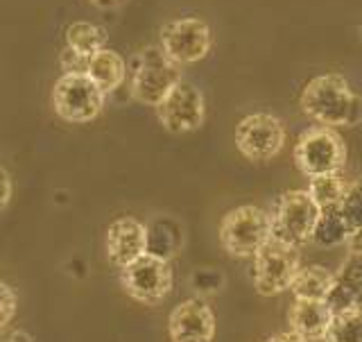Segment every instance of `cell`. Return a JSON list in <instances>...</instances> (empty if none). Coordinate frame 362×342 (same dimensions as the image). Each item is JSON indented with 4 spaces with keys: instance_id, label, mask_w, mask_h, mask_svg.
Masks as SVG:
<instances>
[{
    "instance_id": "obj_1",
    "label": "cell",
    "mask_w": 362,
    "mask_h": 342,
    "mask_svg": "<svg viewBox=\"0 0 362 342\" xmlns=\"http://www.w3.org/2000/svg\"><path fill=\"white\" fill-rule=\"evenodd\" d=\"M299 107L322 127H356L362 122V96L337 73L313 77L301 91Z\"/></svg>"
},
{
    "instance_id": "obj_2",
    "label": "cell",
    "mask_w": 362,
    "mask_h": 342,
    "mask_svg": "<svg viewBox=\"0 0 362 342\" xmlns=\"http://www.w3.org/2000/svg\"><path fill=\"white\" fill-rule=\"evenodd\" d=\"M181 79V66L170 59L161 45H145L134 59L132 96L141 105L156 107Z\"/></svg>"
},
{
    "instance_id": "obj_3",
    "label": "cell",
    "mask_w": 362,
    "mask_h": 342,
    "mask_svg": "<svg viewBox=\"0 0 362 342\" xmlns=\"http://www.w3.org/2000/svg\"><path fill=\"white\" fill-rule=\"evenodd\" d=\"M272 238V218L260 207L243 204L224 215L220 222V243L226 254L252 258Z\"/></svg>"
},
{
    "instance_id": "obj_4",
    "label": "cell",
    "mask_w": 362,
    "mask_h": 342,
    "mask_svg": "<svg viewBox=\"0 0 362 342\" xmlns=\"http://www.w3.org/2000/svg\"><path fill=\"white\" fill-rule=\"evenodd\" d=\"M320 207L310 198L308 190H286L279 195L274 204V213L272 218V238L292 245V247H303L305 243L313 241L315 224L320 220Z\"/></svg>"
},
{
    "instance_id": "obj_5",
    "label": "cell",
    "mask_w": 362,
    "mask_h": 342,
    "mask_svg": "<svg viewBox=\"0 0 362 342\" xmlns=\"http://www.w3.org/2000/svg\"><path fill=\"white\" fill-rule=\"evenodd\" d=\"M252 258V283L263 297H276V295L290 290L294 277L301 270L299 249L281 243L276 238H269Z\"/></svg>"
},
{
    "instance_id": "obj_6",
    "label": "cell",
    "mask_w": 362,
    "mask_h": 342,
    "mask_svg": "<svg viewBox=\"0 0 362 342\" xmlns=\"http://www.w3.org/2000/svg\"><path fill=\"white\" fill-rule=\"evenodd\" d=\"M294 164L305 177L339 173L346 164V143L333 127L305 130L294 145Z\"/></svg>"
},
{
    "instance_id": "obj_7",
    "label": "cell",
    "mask_w": 362,
    "mask_h": 342,
    "mask_svg": "<svg viewBox=\"0 0 362 342\" xmlns=\"http://www.w3.org/2000/svg\"><path fill=\"white\" fill-rule=\"evenodd\" d=\"M107 93L86 73H64L52 89L54 113L66 122H90L100 116Z\"/></svg>"
},
{
    "instance_id": "obj_8",
    "label": "cell",
    "mask_w": 362,
    "mask_h": 342,
    "mask_svg": "<svg viewBox=\"0 0 362 342\" xmlns=\"http://www.w3.org/2000/svg\"><path fill=\"white\" fill-rule=\"evenodd\" d=\"M233 141L245 159L254 164H265L281 154L286 145V127L274 113L254 111L238 120Z\"/></svg>"
},
{
    "instance_id": "obj_9",
    "label": "cell",
    "mask_w": 362,
    "mask_h": 342,
    "mask_svg": "<svg viewBox=\"0 0 362 342\" xmlns=\"http://www.w3.org/2000/svg\"><path fill=\"white\" fill-rule=\"evenodd\" d=\"M120 283L134 302L143 306H158L173 292V268L163 258L143 254L120 270Z\"/></svg>"
},
{
    "instance_id": "obj_10",
    "label": "cell",
    "mask_w": 362,
    "mask_h": 342,
    "mask_svg": "<svg viewBox=\"0 0 362 342\" xmlns=\"http://www.w3.org/2000/svg\"><path fill=\"white\" fill-rule=\"evenodd\" d=\"M161 48L179 66L195 64L211 52L213 32L202 18H175L161 28Z\"/></svg>"
},
{
    "instance_id": "obj_11",
    "label": "cell",
    "mask_w": 362,
    "mask_h": 342,
    "mask_svg": "<svg viewBox=\"0 0 362 342\" xmlns=\"http://www.w3.org/2000/svg\"><path fill=\"white\" fill-rule=\"evenodd\" d=\"M154 109L158 122L170 134L195 132L206 120V102H204L202 91L186 79H181Z\"/></svg>"
},
{
    "instance_id": "obj_12",
    "label": "cell",
    "mask_w": 362,
    "mask_h": 342,
    "mask_svg": "<svg viewBox=\"0 0 362 342\" xmlns=\"http://www.w3.org/2000/svg\"><path fill=\"white\" fill-rule=\"evenodd\" d=\"M168 336L173 342H213L215 313L211 306L192 297L175 306L168 317Z\"/></svg>"
},
{
    "instance_id": "obj_13",
    "label": "cell",
    "mask_w": 362,
    "mask_h": 342,
    "mask_svg": "<svg viewBox=\"0 0 362 342\" xmlns=\"http://www.w3.org/2000/svg\"><path fill=\"white\" fill-rule=\"evenodd\" d=\"M107 258L113 268H127L136 258L147 254V224L122 215L113 220L107 229Z\"/></svg>"
},
{
    "instance_id": "obj_14",
    "label": "cell",
    "mask_w": 362,
    "mask_h": 342,
    "mask_svg": "<svg viewBox=\"0 0 362 342\" xmlns=\"http://www.w3.org/2000/svg\"><path fill=\"white\" fill-rule=\"evenodd\" d=\"M331 313H339L354 306H362V256L349 254L342 268L337 270L333 288L328 290L326 300Z\"/></svg>"
},
{
    "instance_id": "obj_15",
    "label": "cell",
    "mask_w": 362,
    "mask_h": 342,
    "mask_svg": "<svg viewBox=\"0 0 362 342\" xmlns=\"http://www.w3.org/2000/svg\"><path fill=\"white\" fill-rule=\"evenodd\" d=\"M331 309L324 300H299L294 297V302L288 309V324L290 331L299 334L308 340H322L326 334V326L331 322Z\"/></svg>"
},
{
    "instance_id": "obj_16",
    "label": "cell",
    "mask_w": 362,
    "mask_h": 342,
    "mask_svg": "<svg viewBox=\"0 0 362 342\" xmlns=\"http://www.w3.org/2000/svg\"><path fill=\"white\" fill-rule=\"evenodd\" d=\"M86 75L93 79L105 93H111V91H116L122 84L124 75H127V64H124V59L116 50L102 48L88 59Z\"/></svg>"
},
{
    "instance_id": "obj_17",
    "label": "cell",
    "mask_w": 362,
    "mask_h": 342,
    "mask_svg": "<svg viewBox=\"0 0 362 342\" xmlns=\"http://www.w3.org/2000/svg\"><path fill=\"white\" fill-rule=\"evenodd\" d=\"M184 245V229L173 218H156L147 224V254L170 261Z\"/></svg>"
},
{
    "instance_id": "obj_18",
    "label": "cell",
    "mask_w": 362,
    "mask_h": 342,
    "mask_svg": "<svg viewBox=\"0 0 362 342\" xmlns=\"http://www.w3.org/2000/svg\"><path fill=\"white\" fill-rule=\"evenodd\" d=\"M335 283V272L324 266H301L290 290L299 300H326L328 290Z\"/></svg>"
},
{
    "instance_id": "obj_19",
    "label": "cell",
    "mask_w": 362,
    "mask_h": 342,
    "mask_svg": "<svg viewBox=\"0 0 362 342\" xmlns=\"http://www.w3.org/2000/svg\"><path fill=\"white\" fill-rule=\"evenodd\" d=\"M351 236V227L344 220L339 207H326L320 211V220L315 224L313 232V243L320 247H337V245H346Z\"/></svg>"
},
{
    "instance_id": "obj_20",
    "label": "cell",
    "mask_w": 362,
    "mask_h": 342,
    "mask_svg": "<svg viewBox=\"0 0 362 342\" xmlns=\"http://www.w3.org/2000/svg\"><path fill=\"white\" fill-rule=\"evenodd\" d=\"M105 45H107V32L100 25H95V23L77 21L71 23L66 30V48L79 57H84V59H90Z\"/></svg>"
},
{
    "instance_id": "obj_21",
    "label": "cell",
    "mask_w": 362,
    "mask_h": 342,
    "mask_svg": "<svg viewBox=\"0 0 362 342\" xmlns=\"http://www.w3.org/2000/svg\"><path fill=\"white\" fill-rule=\"evenodd\" d=\"M324 342H362V306L333 313L326 326Z\"/></svg>"
},
{
    "instance_id": "obj_22",
    "label": "cell",
    "mask_w": 362,
    "mask_h": 342,
    "mask_svg": "<svg viewBox=\"0 0 362 342\" xmlns=\"http://www.w3.org/2000/svg\"><path fill=\"white\" fill-rule=\"evenodd\" d=\"M344 190H346V181L342 179V175H339V173L310 177L308 193H310V198L317 202V207H320V209L337 207V204L342 202Z\"/></svg>"
},
{
    "instance_id": "obj_23",
    "label": "cell",
    "mask_w": 362,
    "mask_h": 342,
    "mask_svg": "<svg viewBox=\"0 0 362 342\" xmlns=\"http://www.w3.org/2000/svg\"><path fill=\"white\" fill-rule=\"evenodd\" d=\"M337 207H339V211H342L344 220L349 222L351 232L362 229V175H358L346 186L342 202H339Z\"/></svg>"
},
{
    "instance_id": "obj_24",
    "label": "cell",
    "mask_w": 362,
    "mask_h": 342,
    "mask_svg": "<svg viewBox=\"0 0 362 342\" xmlns=\"http://www.w3.org/2000/svg\"><path fill=\"white\" fill-rule=\"evenodd\" d=\"M18 309V295L16 290L9 286V283L0 281V329L7 326L11 320H14Z\"/></svg>"
},
{
    "instance_id": "obj_25",
    "label": "cell",
    "mask_w": 362,
    "mask_h": 342,
    "mask_svg": "<svg viewBox=\"0 0 362 342\" xmlns=\"http://www.w3.org/2000/svg\"><path fill=\"white\" fill-rule=\"evenodd\" d=\"M224 283V277L218 270H197L195 279H192V286L199 292H218Z\"/></svg>"
},
{
    "instance_id": "obj_26",
    "label": "cell",
    "mask_w": 362,
    "mask_h": 342,
    "mask_svg": "<svg viewBox=\"0 0 362 342\" xmlns=\"http://www.w3.org/2000/svg\"><path fill=\"white\" fill-rule=\"evenodd\" d=\"M14 195V186H11V177L7 170L0 166V211H5Z\"/></svg>"
},
{
    "instance_id": "obj_27",
    "label": "cell",
    "mask_w": 362,
    "mask_h": 342,
    "mask_svg": "<svg viewBox=\"0 0 362 342\" xmlns=\"http://www.w3.org/2000/svg\"><path fill=\"white\" fill-rule=\"evenodd\" d=\"M0 342H34V338L23 329H14L7 324L0 329Z\"/></svg>"
},
{
    "instance_id": "obj_28",
    "label": "cell",
    "mask_w": 362,
    "mask_h": 342,
    "mask_svg": "<svg viewBox=\"0 0 362 342\" xmlns=\"http://www.w3.org/2000/svg\"><path fill=\"white\" fill-rule=\"evenodd\" d=\"M267 342H310L308 338H303L299 334H294V331H286V334H276V336H272Z\"/></svg>"
},
{
    "instance_id": "obj_29",
    "label": "cell",
    "mask_w": 362,
    "mask_h": 342,
    "mask_svg": "<svg viewBox=\"0 0 362 342\" xmlns=\"http://www.w3.org/2000/svg\"><path fill=\"white\" fill-rule=\"evenodd\" d=\"M90 5H95V7H102V9H111V7H116L120 5L122 0H88Z\"/></svg>"
},
{
    "instance_id": "obj_30",
    "label": "cell",
    "mask_w": 362,
    "mask_h": 342,
    "mask_svg": "<svg viewBox=\"0 0 362 342\" xmlns=\"http://www.w3.org/2000/svg\"><path fill=\"white\" fill-rule=\"evenodd\" d=\"M360 37H362V21H360Z\"/></svg>"
}]
</instances>
